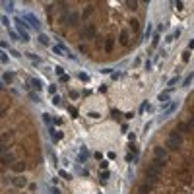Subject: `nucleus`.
I'll list each match as a JSON object with an SVG mask.
<instances>
[{
    "label": "nucleus",
    "mask_w": 194,
    "mask_h": 194,
    "mask_svg": "<svg viewBox=\"0 0 194 194\" xmlns=\"http://www.w3.org/2000/svg\"><path fill=\"white\" fill-rule=\"evenodd\" d=\"M16 25H18V29H19V39H23V41H29V33L25 31L29 25H25V23H23L22 19H16Z\"/></svg>",
    "instance_id": "nucleus-3"
},
{
    "label": "nucleus",
    "mask_w": 194,
    "mask_h": 194,
    "mask_svg": "<svg viewBox=\"0 0 194 194\" xmlns=\"http://www.w3.org/2000/svg\"><path fill=\"white\" fill-rule=\"evenodd\" d=\"M130 29L134 33H140V22H138V19H134V18L130 19Z\"/></svg>",
    "instance_id": "nucleus-15"
},
{
    "label": "nucleus",
    "mask_w": 194,
    "mask_h": 194,
    "mask_svg": "<svg viewBox=\"0 0 194 194\" xmlns=\"http://www.w3.org/2000/svg\"><path fill=\"white\" fill-rule=\"evenodd\" d=\"M175 6H177V10H183L184 4H183V2H175Z\"/></svg>",
    "instance_id": "nucleus-39"
},
{
    "label": "nucleus",
    "mask_w": 194,
    "mask_h": 194,
    "mask_svg": "<svg viewBox=\"0 0 194 194\" xmlns=\"http://www.w3.org/2000/svg\"><path fill=\"white\" fill-rule=\"evenodd\" d=\"M25 19H27V22L31 23L33 27H35V29H39V22H37V18H33L31 14H25Z\"/></svg>",
    "instance_id": "nucleus-14"
},
{
    "label": "nucleus",
    "mask_w": 194,
    "mask_h": 194,
    "mask_svg": "<svg viewBox=\"0 0 194 194\" xmlns=\"http://www.w3.org/2000/svg\"><path fill=\"white\" fill-rule=\"evenodd\" d=\"M37 41H39V45H41V47H49V37L45 35V33H41V35L37 37Z\"/></svg>",
    "instance_id": "nucleus-12"
},
{
    "label": "nucleus",
    "mask_w": 194,
    "mask_h": 194,
    "mask_svg": "<svg viewBox=\"0 0 194 194\" xmlns=\"http://www.w3.org/2000/svg\"><path fill=\"white\" fill-rule=\"evenodd\" d=\"M27 58H31L33 62H39V56H37L35 52H27Z\"/></svg>",
    "instance_id": "nucleus-28"
},
{
    "label": "nucleus",
    "mask_w": 194,
    "mask_h": 194,
    "mask_svg": "<svg viewBox=\"0 0 194 194\" xmlns=\"http://www.w3.org/2000/svg\"><path fill=\"white\" fill-rule=\"evenodd\" d=\"M55 72L58 74V76H64V68H62V66H56V68H55Z\"/></svg>",
    "instance_id": "nucleus-35"
},
{
    "label": "nucleus",
    "mask_w": 194,
    "mask_h": 194,
    "mask_svg": "<svg viewBox=\"0 0 194 194\" xmlns=\"http://www.w3.org/2000/svg\"><path fill=\"white\" fill-rule=\"evenodd\" d=\"M2 6L6 8L8 12H14V2H2Z\"/></svg>",
    "instance_id": "nucleus-23"
},
{
    "label": "nucleus",
    "mask_w": 194,
    "mask_h": 194,
    "mask_svg": "<svg viewBox=\"0 0 194 194\" xmlns=\"http://www.w3.org/2000/svg\"><path fill=\"white\" fill-rule=\"evenodd\" d=\"M4 82H14V72H6L4 74Z\"/></svg>",
    "instance_id": "nucleus-22"
},
{
    "label": "nucleus",
    "mask_w": 194,
    "mask_h": 194,
    "mask_svg": "<svg viewBox=\"0 0 194 194\" xmlns=\"http://www.w3.org/2000/svg\"><path fill=\"white\" fill-rule=\"evenodd\" d=\"M78 78H80L82 82H89V76H88L85 72H80V74H78Z\"/></svg>",
    "instance_id": "nucleus-27"
},
{
    "label": "nucleus",
    "mask_w": 194,
    "mask_h": 194,
    "mask_svg": "<svg viewBox=\"0 0 194 194\" xmlns=\"http://www.w3.org/2000/svg\"><path fill=\"white\" fill-rule=\"evenodd\" d=\"M126 6H128V8H138V2H128Z\"/></svg>",
    "instance_id": "nucleus-40"
},
{
    "label": "nucleus",
    "mask_w": 194,
    "mask_h": 194,
    "mask_svg": "<svg viewBox=\"0 0 194 194\" xmlns=\"http://www.w3.org/2000/svg\"><path fill=\"white\" fill-rule=\"evenodd\" d=\"M150 190H151L150 184H142V187H140V194H150Z\"/></svg>",
    "instance_id": "nucleus-21"
},
{
    "label": "nucleus",
    "mask_w": 194,
    "mask_h": 194,
    "mask_svg": "<svg viewBox=\"0 0 194 194\" xmlns=\"http://www.w3.org/2000/svg\"><path fill=\"white\" fill-rule=\"evenodd\" d=\"M78 19H80V16L72 12V14H70L68 18H66V23H68V25H76V23H78Z\"/></svg>",
    "instance_id": "nucleus-9"
},
{
    "label": "nucleus",
    "mask_w": 194,
    "mask_h": 194,
    "mask_svg": "<svg viewBox=\"0 0 194 194\" xmlns=\"http://www.w3.org/2000/svg\"><path fill=\"white\" fill-rule=\"evenodd\" d=\"M107 179H109V171H103V173H101V183L105 184V181H107Z\"/></svg>",
    "instance_id": "nucleus-32"
},
{
    "label": "nucleus",
    "mask_w": 194,
    "mask_h": 194,
    "mask_svg": "<svg viewBox=\"0 0 194 194\" xmlns=\"http://www.w3.org/2000/svg\"><path fill=\"white\" fill-rule=\"evenodd\" d=\"M91 14H93V8H91V6H88V8L84 10V18H89Z\"/></svg>",
    "instance_id": "nucleus-26"
},
{
    "label": "nucleus",
    "mask_w": 194,
    "mask_h": 194,
    "mask_svg": "<svg viewBox=\"0 0 194 194\" xmlns=\"http://www.w3.org/2000/svg\"><path fill=\"white\" fill-rule=\"evenodd\" d=\"M154 154H155V157L157 159H165V155H167V150H165V148H161V146H157L154 150Z\"/></svg>",
    "instance_id": "nucleus-7"
},
{
    "label": "nucleus",
    "mask_w": 194,
    "mask_h": 194,
    "mask_svg": "<svg viewBox=\"0 0 194 194\" xmlns=\"http://www.w3.org/2000/svg\"><path fill=\"white\" fill-rule=\"evenodd\" d=\"M105 51H107V52H111V51H113V41H107V45H105Z\"/></svg>",
    "instance_id": "nucleus-33"
},
{
    "label": "nucleus",
    "mask_w": 194,
    "mask_h": 194,
    "mask_svg": "<svg viewBox=\"0 0 194 194\" xmlns=\"http://www.w3.org/2000/svg\"><path fill=\"white\" fill-rule=\"evenodd\" d=\"M0 22H2V23H4V25H6V27H10V19H8L6 16H2V18H0Z\"/></svg>",
    "instance_id": "nucleus-34"
},
{
    "label": "nucleus",
    "mask_w": 194,
    "mask_h": 194,
    "mask_svg": "<svg viewBox=\"0 0 194 194\" xmlns=\"http://www.w3.org/2000/svg\"><path fill=\"white\" fill-rule=\"evenodd\" d=\"M52 105H55V107H60V105H62V97H60V95H55V97H52Z\"/></svg>",
    "instance_id": "nucleus-20"
},
{
    "label": "nucleus",
    "mask_w": 194,
    "mask_h": 194,
    "mask_svg": "<svg viewBox=\"0 0 194 194\" xmlns=\"http://www.w3.org/2000/svg\"><path fill=\"white\" fill-rule=\"evenodd\" d=\"M43 121L47 122V124H51V122H52V117H51V115H47V113H43Z\"/></svg>",
    "instance_id": "nucleus-30"
},
{
    "label": "nucleus",
    "mask_w": 194,
    "mask_h": 194,
    "mask_svg": "<svg viewBox=\"0 0 194 194\" xmlns=\"http://www.w3.org/2000/svg\"><path fill=\"white\" fill-rule=\"evenodd\" d=\"M157 43H159V37L155 35V37H154V43H151V47H157Z\"/></svg>",
    "instance_id": "nucleus-38"
},
{
    "label": "nucleus",
    "mask_w": 194,
    "mask_h": 194,
    "mask_svg": "<svg viewBox=\"0 0 194 194\" xmlns=\"http://www.w3.org/2000/svg\"><path fill=\"white\" fill-rule=\"evenodd\" d=\"M159 181V173L157 171H154V169H148L146 171V184H154V183H157Z\"/></svg>",
    "instance_id": "nucleus-4"
},
{
    "label": "nucleus",
    "mask_w": 194,
    "mask_h": 194,
    "mask_svg": "<svg viewBox=\"0 0 194 194\" xmlns=\"http://www.w3.org/2000/svg\"><path fill=\"white\" fill-rule=\"evenodd\" d=\"M10 37H12V39H16V41L19 39V35H18V33H16V31H12V27H10Z\"/></svg>",
    "instance_id": "nucleus-37"
},
{
    "label": "nucleus",
    "mask_w": 194,
    "mask_h": 194,
    "mask_svg": "<svg viewBox=\"0 0 194 194\" xmlns=\"http://www.w3.org/2000/svg\"><path fill=\"white\" fill-rule=\"evenodd\" d=\"M68 95H70V99H78V97H80V93H78V91H74V89H72V91H70Z\"/></svg>",
    "instance_id": "nucleus-36"
},
{
    "label": "nucleus",
    "mask_w": 194,
    "mask_h": 194,
    "mask_svg": "<svg viewBox=\"0 0 194 194\" xmlns=\"http://www.w3.org/2000/svg\"><path fill=\"white\" fill-rule=\"evenodd\" d=\"M118 41H121V45H128V31L122 29L121 35H118Z\"/></svg>",
    "instance_id": "nucleus-11"
},
{
    "label": "nucleus",
    "mask_w": 194,
    "mask_h": 194,
    "mask_svg": "<svg viewBox=\"0 0 194 194\" xmlns=\"http://www.w3.org/2000/svg\"><path fill=\"white\" fill-rule=\"evenodd\" d=\"M0 91H2V82H0Z\"/></svg>",
    "instance_id": "nucleus-43"
},
{
    "label": "nucleus",
    "mask_w": 194,
    "mask_h": 194,
    "mask_svg": "<svg viewBox=\"0 0 194 194\" xmlns=\"http://www.w3.org/2000/svg\"><path fill=\"white\" fill-rule=\"evenodd\" d=\"M25 183H27L25 177H14V179H12V184H14V187H18V188L25 187Z\"/></svg>",
    "instance_id": "nucleus-6"
},
{
    "label": "nucleus",
    "mask_w": 194,
    "mask_h": 194,
    "mask_svg": "<svg viewBox=\"0 0 194 194\" xmlns=\"http://www.w3.org/2000/svg\"><path fill=\"white\" fill-rule=\"evenodd\" d=\"M16 161V155L14 154H4L2 155V165H10V163H14Z\"/></svg>",
    "instance_id": "nucleus-8"
},
{
    "label": "nucleus",
    "mask_w": 194,
    "mask_h": 194,
    "mask_svg": "<svg viewBox=\"0 0 194 194\" xmlns=\"http://www.w3.org/2000/svg\"><path fill=\"white\" fill-rule=\"evenodd\" d=\"M6 111H8V107H6V105H4V107H0V117H2V115L6 113Z\"/></svg>",
    "instance_id": "nucleus-41"
},
{
    "label": "nucleus",
    "mask_w": 194,
    "mask_h": 194,
    "mask_svg": "<svg viewBox=\"0 0 194 194\" xmlns=\"http://www.w3.org/2000/svg\"><path fill=\"white\" fill-rule=\"evenodd\" d=\"M0 62H2V64H6V62H8V55H6L4 51H0Z\"/></svg>",
    "instance_id": "nucleus-25"
},
{
    "label": "nucleus",
    "mask_w": 194,
    "mask_h": 194,
    "mask_svg": "<svg viewBox=\"0 0 194 194\" xmlns=\"http://www.w3.org/2000/svg\"><path fill=\"white\" fill-rule=\"evenodd\" d=\"M171 93H173V89H167V91H161V93H159V101H167V99L171 97Z\"/></svg>",
    "instance_id": "nucleus-18"
},
{
    "label": "nucleus",
    "mask_w": 194,
    "mask_h": 194,
    "mask_svg": "<svg viewBox=\"0 0 194 194\" xmlns=\"http://www.w3.org/2000/svg\"><path fill=\"white\" fill-rule=\"evenodd\" d=\"M23 169H25V163H23V161H18V163H12V171H14V173H22Z\"/></svg>",
    "instance_id": "nucleus-10"
},
{
    "label": "nucleus",
    "mask_w": 194,
    "mask_h": 194,
    "mask_svg": "<svg viewBox=\"0 0 194 194\" xmlns=\"http://www.w3.org/2000/svg\"><path fill=\"white\" fill-rule=\"evenodd\" d=\"M190 82H192V74H188V76L183 80V85H190Z\"/></svg>",
    "instance_id": "nucleus-31"
},
{
    "label": "nucleus",
    "mask_w": 194,
    "mask_h": 194,
    "mask_svg": "<svg viewBox=\"0 0 194 194\" xmlns=\"http://www.w3.org/2000/svg\"><path fill=\"white\" fill-rule=\"evenodd\" d=\"M51 192H52V194H60V190H58V188H51Z\"/></svg>",
    "instance_id": "nucleus-42"
},
{
    "label": "nucleus",
    "mask_w": 194,
    "mask_h": 194,
    "mask_svg": "<svg viewBox=\"0 0 194 194\" xmlns=\"http://www.w3.org/2000/svg\"><path fill=\"white\" fill-rule=\"evenodd\" d=\"M52 52H55V55H66V47L64 45H56V47H52Z\"/></svg>",
    "instance_id": "nucleus-13"
},
{
    "label": "nucleus",
    "mask_w": 194,
    "mask_h": 194,
    "mask_svg": "<svg viewBox=\"0 0 194 194\" xmlns=\"http://www.w3.org/2000/svg\"><path fill=\"white\" fill-rule=\"evenodd\" d=\"M29 84H31L35 89H43V82H41V80H37V78H31V80H29Z\"/></svg>",
    "instance_id": "nucleus-17"
},
{
    "label": "nucleus",
    "mask_w": 194,
    "mask_h": 194,
    "mask_svg": "<svg viewBox=\"0 0 194 194\" xmlns=\"http://www.w3.org/2000/svg\"><path fill=\"white\" fill-rule=\"evenodd\" d=\"M181 146H183V136H181V132L173 130L171 134H169V140H167V148L165 150L169 151H179Z\"/></svg>",
    "instance_id": "nucleus-1"
},
{
    "label": "nucleus",
    "mask_w": 194,
    "mask_h": 194,
    "mask_svg": "<svg viewBox=\"0 0 194 194\" xmlns=\"http://www.w3.org/2000/svg\"><path fill=\"white\" fill-rule=\"evenodd\" d=\"M165 165H167V159H157V157H155V159H154V163H151V167H150V169H154V171L161 173V169L165 167Z\"/></svg>",
    "instance_id": "nucleus-5"
},
{
    "label": "nucleus",
    "mask_w": 194,
    "mask_h": 194,
    "mask_svg": "<svg viewBox=\"0 0 194 194\" xmlns=\"http://www.w3.org/2000/svg\"><path fill=\"white\" fill-rule=\"evenodd\" d=\"M190 60V51H184L183 52V62H188Z\"/></svg>",
    "instance_id": "nucleus-29"
},
{
    "label": "nucleus",
    "mask_w": 194,
    "mask_h": 194,
    "mask_svg": "<svg viewBox=\"0 0 194 194\" xmlns=\"http://www.w3.org/2000/svg\"><path fill=\"white\" fill-rule=\"evenodd\" d=\"M51 134H52V142H60V140H62V136H64L60 130L56 132V130H52V128H51Z\"/></svg>",
    "instance_id": "nucleus-16"
},
{
    "label": "nucleus",
    "mask_w": 194,
    "mask_h": 194,
    "mask_svg": "<svg viewBox=\"0 0 194 194\" xmlns=\"http://www.w3.org/2000/svg\"><path fill=\"white\" fill-rule=\"evenodd\" d=\"M95 33H97L95 25H93V23H89V25H85L84 29H82V39H93V37H95Z\"/></svg>",
    "instance_id": "nucleus-2"
},
{
    "label": "nucleus",
    "mask_w": 194,
    "mask_h": 194,
    "mask_svg": "<svg viewBox=\"0 0 194 194\" xmlns=\"http://www.w3.org/2000/svg\"><path fill=\"white\" fill-rule=\"evenodd\" d=\"M58 175L62 177V179H66V181H72V175H70V173H66V171H58Z\"/></svg>",
    "instance_id": "nucleus-24"
},
{
    "label": "nucleus",
    "mask_w": 194,
    "mask_h": 194,
    "mask_svg": "<svg viewBox=\"0 0 194 194\" xmlns=\"http://www.w3.org/2000/svg\"><path fill=\"white\" fill-rule=\"evenodd\" d=\"M88 157H89V151H88V150H85V148H84V150H82V154L78 155V161H82V163H84V161H85V159H88Z\"/></svg>",
    "instance_id": "nucleus-19"
}]
</instances>
